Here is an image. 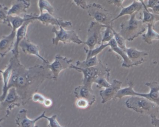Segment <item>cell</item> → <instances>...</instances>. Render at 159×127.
Instances as JSON below:
<instances>
[{"instance_id": "1", "label": "cell", "mask_w": 159, "mask_h": 127, "mask_svg": "<svg viewBox=\"0 0 159 127\" xmlns=\"http://www.w3.org/2000/svg\"><path fill=\"white\" fill-rule=\"evenodd\" d=\"M9 63L12 72L9 83V89L14 87L21 99L23 105H25L31 99L33 94L38 92L41 85L46 80H52V75L46 65H36L29 68L23 65L19 57L13 55Z\"/></svg>"}, {"instance_id": "2", "label": "cell", "mask_w": 159, "mask_h": 127, "mask_svg": "<svg viewBox=\"0 0 159 127\" xmlns=\"http://www.w3.org/2000/svg\"><path fill=\"white\" fill-rule=\"evenodd\" d=\"M70 68H73L83 73V85L89 87L90 89H92V85L99 78L104 77L109 80L110 77V69L105 66L101 60H99V63L96 66L89 68H79L71 64Z\"/></svg>"}, {"instance_id": "3", "label": "cell", "mask_w": 159, "mask_h": 127, "mask_svg": "<svg viewBox=\"0 0 159 127\" xmlns=\"http://www.w3.org/2000/svg\"><path fill=\"white\" fill-rule=\"evenodd\" d=\"M150 88L149 93H141L136 92L134 89L132 82H129V87L120 90L117 92L115 99H121L127 96H139L152 101L159 107V83L157 82H151L145 83Z\"/></svg>"}, {"instance_id": "4", "label": "cell", "mask_w": 159, "mask_h": 127, "mask_svg": "<svg viewBox=\"0 0 159 127\" xmlns=\"http://www.w3.org/2000/svg\"><path fill=\"white\" fill-rule=\"evenodd\" d=\"M137 14L138 13L132 14L129 20L121 24L120 33L126 40L132 41L146 30L142 20L137 18Z\"/></svg>"}, {"instance_id": "5", "label": "cell", "mask_w": 159, "mask_h": 127, "mask_svg": "<svg viewBox=\"0 0 159 127\" xmlns=\"http://www.w3.org/2000/svg\"><path fill=\"white\" fill-rule=\"evenodd\" d=\"M125 104L127 108L141 115L156 116L159 112V106L144 97L131 96Z\"/></svg>"}, {"instance_id": "6", "label": "cell", "mask_w": 159, "mask_h": 127, "mask_svg": "<svg viewBox=\"0 0 159 127\" xmlns=\"http://www.w3.org/2000/svg\"><path fill=\"white\" fill-rule=\"evenodd\" d=\"M87 10L89 17L93 18L97 22L106 27H113L112 15L102 5L92 3L88 5Z\"/></svg>"}, {"instance_id": "7", "label": "cell", "mask_w": 159, "mask_h": 127, "mask_svg": "<svg viewBox=\"0 0 159 127\" xmlns=\"http://www.w3.org/2000/svg\"><path fill=\"white\" fill-rule=\"evenodd\" d=\"M52 32L55 34V37L52 38L53 45L57 46L60 42L64 44L74 43L81 45L84 43L74 30H66L63 27H59V30H58L56 26H53Z\"/></svg>"}, {"instance_id": "8", "label": "cell", "mask_w": 159, "mask_h": 127, "mask_svg": "<svg viewBox=\"0 0 159 127\" xmlns=\"http://www.w3.org/2000/svg\"><path fill=\"white\" fill-rule=\"evenodd\" d=\"M26 17L28 19H32L33 20H38L44 25H53V26H58L63 27L64 28L68 27H72L73 25L70 21H65L63 19H60L55 17L54 15L50 14L47 12H44L40 13V15L36 14H27Z\"/></svg>"}, {"instance_id": "9", "label": "cell", "mask_w": 159, "mask_h": 127, "mask_svg": "<svg viewBox=\"0 0 159 127\" xmlns=\"http://www.w3.org/2000/svg\"><path fill=\"white\" fill-rule=\"evenodd\" d=\"M103 28H105L106 26L97 21H91L87 30L86 41L84 42V44L88 46L89 50H93L97 46H100L102 44L103 36L101 33V30Z\"/></svg>"}, {"instance_id": "10", "label": "cell", "mask_w": 159, "mask_h": 127, "mask_svg": "<svg viewBox=\"0 0 159 127\" xmlns=\"http://www.w3.org/2000/svg\"><path fill=\"white\" fill-rule=\"evenodd\" d=\"M72 62V59H68L59 54H57L54 58V61L52 63L46 64L51 72L52 80H57L61 72L66 68H70Z\"/></svg>"}, {"instance_id": "11", "label": "cell", "mask_w": 159, "mask_h": 127, "mask_svg": "<svg viewBox=\"0 0 159 127\" xmlns=\"http://www.w3.org/2000/svg\"><path fill=\"white\" fill-rule=\"evenodd\" d=\"M5 112V117L8 118L14 108L19 107L21 105V99L18 94L16 89L14 87L11 88L7 92L4 100L2 102Z\"/></svg>"}, {"instance_id": "12", "label": "cell", "mask_w": 159, "mask_h": 127, "mask_svg": "<svg viewBox=\"0 0 159 127\" xmlns=\"http://www.w3.org/2000/svg\"><path fill=\"white\" fill-rule=\"evenodd\" d=\"M45 113L46 111H44L38 117L31 120L27 116V111L25 109H21L16 115V123L18 127H38L36 123L42 118H45Z\"/></svg>"}, {"instance_id": "13", "label": "cell", "mask_w": 159, "mask_h": 127, "mask_svg": "<svg viewBox=\"0 0 159 127\" xmlns=\"http://www.w3.org/2000/svg\"><path fill=\"white\" fill-rule=\"evenodd\" d=\"M19 47L21 48L22 51L26 54L34 55L38 57L39 59L42 60L43 64H48L50 63L45 58L42 57L40 53V48L38 45L31 42L30 41L25 37L19 43Z\"/></svg>"}, {"instance_id": "14", "label": "cell", "mask_w": 159, "mask_h": 127, "mask_svg": "<svg viewBox=\"0 0 159 127\" xmlns=\"http://www.w3.org/2000/svg\"><path fill=\"white\" fill-rule=\"evenodd\" d=\"M122 82L117 80H114L109 87L100 91L99 95L102 98L101 103L105 104L108 101L115 99L117 92L121 89Z\"/></svg>"}, {"instance_id": "15", "label": "cell", "mask_w": 159, "mask_h": 127, "mask_svg": "<svg viewBox=\"0 0 159 127\" xmlns=\"http://www.w3.org/2000/svg\"><path fill=\"white\" fill-rule=\"evenodd\" d=\"M16 32L12 30L8 35L3 36L0 38V57L4 58L9 52L12 51L16 41Z\"/></svg>"}, {"instance_id": "16", "label": "cell", "mask_w": 159, "mask_h": 127, "mask_svg": "<svg viewBox=\"0 0 159 127\" xmlns=\"http://www.w3.org/2000/svg\"><path fill=\"white\" fill-rule=\"evenodd\" d=\"M30 0H14L8 8V15L23 17L27 14V10L30 6Z\"/></svg>"}, {"instance_id": "17", "label": "cell", "mask_w": 159, "mask_h": 127, "mask_svg": "<svg viewBox=\"0 0 159 127\" xmlns=\"http://www.w3.org/2000/svg\"><path fill=\"white\" fill-rule=\"evenodd\" d=\"M34 21V20H33L32 19H28L26 21H25L23 25L16 30V41L14 43L13 49L12 50L13 55L16 56V57H19V43H20L21 41L23 40L24 38L26 37V34H27L29 26Z\"/></svg>"}, {"instance_id": "18", "label": "cell", "mask_w": 159, "mask_h": 127, "mask_svg": "<svg viewBox=\"0 0 159 127\" xmlns=\"http://www.w3.org/2000/svg\"><path fill=\"white\" fill-rule=\"evenodd\" d=\"M74 95L77 99H84L87 100L90 106L96 101V96L94 94L93 90L84 85L76 87L74 90Z\"/></svg>"}, {"instance_id": "19", "label": "cell", "mask_w": 159, "mask_h": 127, "mask_svg": "<svg viewBox=\"0 0 159 127\" xmlns=\"http://www.w3.org/2000/svg\"><path fill=\"white\" fill-rule=\"evenodd\" d=\"M127 55L134 66H138L145 61L146 57L148 56L147 52L140 51L134 48H127L125 50Z\"/></svg>"}, {"instance_id": "20", "label": "cell", "mask_w": 159, "mask_h": 127, "mask_svg": "<svg viewBox=\"0 0 159 127\" xmlns=\"http://www.w3.org/2000/svg\"><path fill=\"white\" fill-rule=\"evenodd\" d=\"M108 43H109V47L110 48L109 51L115 52V53L119 55L121 57L122 59L123 60V63L122 64V67L129 68L134 66L133 64L132 63V62L129 59V57L127 55L126 52L124 50H122L121 48H120L117 46V43L115 40L114 38H113L112 40L110 41L109 42H108Z\"/></svg>"}, {"instance_id": "21", "label": "cell", "mask_w": 159, "mask_h": 127, "mask_svg": "<svg viewBox=\"0 0 159 127\" xmlns=\"http://www.w3.org/2000/svg\"><path fill=\"white\" fill-rule=\"evenodd\" d=\"M143 8H144V7L142 3L137 0H134L133 2L132 3L131 5H129V6L124 7L122 8L119 14L115 18H113L112 21L114 22L116 19H119L120 17H123L126 15H131L135 13H138L143 9Z\"/></svg>"}, {"instance_id": "22", "label": "cell", "mask_w": 159, "mask_h": 127, "mask_svg": "<svg viewBox=\"0 0 159 127\" xmlns=\"http://www.w3.org/2000/svg\"><path fill=\"white\" fill-rule=\"evenodd\" d=\"M12 72L11 65L8 63L7 67L4 70H2V72L1 73L2 77V94L0 95V101L2 102L6 98L7 92L9 90V83H10L11 76Z\"/></svg>"}, {"instance_id": "23", "label": "cell", "mask_w": 159, "mask_h": 127, "mask_svg": "<svg viewBox=\"0 0 159 127\" xmlns=\"http://www.w3.org/2000/svg\"><path fill=\"white\" fill-rule=\"evenodd\" d=\"M27 20L28 19H26L24 16L21 17L16 15H8V25L11 28L12 30L16 32V30L20 28Z\"/></svg>"}, {"instance_id": "24", "label": "cell", "mask_w": 159, "mask_h": 127, "mask_svg": "<svg viewBox=\"0 0 159 127\" xmlns=\"http://www.w3.org/2000/svg\"><path fill=\"white\" fill-rule=\"evenodd\" d=\"M154 25L148 24L147 31L146 33L142 35V38L145 42L151 45L152 41L155 40H159V33L156 32L153 28Z\"/></svg>"}, {"instance_id": "25", "label": "cell", "mask_w": 159, "mask_h": 127, "mask_svg": "<svg viewBox=\"0 0 159 127\" xmlns=\"http://www.w3.org/2000/svg\"><path fill=\"white\" fill-rule=\"evenodd\" d=\"M99 60L98 59L97 56H95L92 58H90L89 59H86L84 61H77L75 66L79 68H89L96 66L99 63Z\"/></svg>"}, {"instance_id": "26", "label": "cell", "mask_w": 159, "mask_h": 127, "mask_svg": "<svg viewBox=\"0 0 159 127\" xmlns=\"http://www.w3.org/2000/svg\"><path fill=\"white\" fill-rule=\"evenodd\" d=\"M143 18L142 21L144 24H150L154 25L157 21H159V15L155 14L149 11L143 10Z\"/></svg>"}, {"instance_id": "27", "label": "cell", "mask_w": 159, "mask_h": 127, "mask_svg": "<svg viewBox=\"0 0 159 127\" xmlns=\"http://www.w3.org/2000/svg\"><path fill=\"white\" fill-rule=\"evenodd\" d=\"M38 7L40 11V13L43 12H47L50 14L54 15V8L53 6L47 0H39Z\"/></svg>"}, {"instance_id": "28", "label": "cell", "mask_w": 159, "mask_h": 127, "mask_svg": "<svg viewBox=\"0 0 159 127\" xmlns=\"http://www.w3.org/2000/svg\"><path fill=\"white\" fill-rule=\"evenodd\" d=\"M109 47V43H103L102 45L99 46V47H96L93 50L87 49L86 48H84V50L87 54L86 59H89L90 58L97 56L98 54H99L101 52H102L103 50L107 47Z\"/></svg>"}, {"instance_id": "29", "label": "cell", "mask_w": 159, "mask_h": 127, "mask_svg": "<svg viewBox=\"0 0 159 127\" xmlns=\"http://www.w3.org/2000/svg\"><path fill=\"white\" fill-rule=\"evenodd\" d=\"M112 29L113 33H114V35L115 40L117 43V46L120 48H121L122 50L125 51L127 48L126 45V40L120 35V33L115 30L114 28H112Z\"/></svg>"}, {"instance_id": "30", "label": "cell", "mask_w": 159, "mask_h": 127, "mask_svg": "<svg viewBox=\"0 0 159 127\" xmlns=\"http://www.w3.org/2000/svg\"><path fill=\"white\" fill-rule=\"evenodd\" d=\"M113 27H109L107 26L105 28V30L104 33L102 37V43H107L109 42L110 41L114 38V35L112 31V28Z\"/></svg>"}, {"instance_id": "31", "label": "cell", "mask_w": 159, "mask_h": 127, "mask_svg": "<svg viewBox=\"0 0 159 127\" xmlns=\"http://www.w3.org/2000/svg\"><path fill=\"white\" fill-rule=\"evenodd\" d=\"M8 7L5 5L0 4V23L5 24L8 25Z\"/></svg>"}, {"instance_id": "32", "label": "cell", "mask_w": 159, "mask_h": 127, "mask_svg": "<svg viewBox=\"0 0 159 127\" xmlns=\"http://www.w3.org/2000/svg\"><path fill=\"white\" fill-rule=\"evenodd\" d=\"M148 9H151L155 14L159 15V0H148Z\"/></svg>"}, {"instance_id": "33", "label": "cell", "mask_w": 159, "mask_h": 127, "mask_svg": "<svg viewBox=\"0 0 159 127\" xmlns=\"http://www.w3.org/2000/svg\"><path fill=\"white\" fill-rule=\"evenodd\" d=\"M45 119L48 120V127H66V126H61L57 120V115H54L51 117L45 116Z\"/></svg>"}, {"instance_id": "34", "label": "cell", "mask_w": 159, "mask_h": 127, "mask_svg": "<svg viewBox=\"0 0 159 127\" xmlns=\"http://www.w3.org/2000/svg\"><path fill=\"white\" fill-rule=\"evenodd\" d=\"M109 80H108L107 78L104 77H101L98 78L94 83H96L97 87L99 89L102 88H108L110 86L111 83L109 82Z\"/></svg>"}, {"instance_id": "35", "label": "cell", "mask_w": 159, "mask_h": 127, "mask_svg": "<svg viewBox=\"0 0 159 127\" xmlns=\"http://www.w3.org/2000/svg\"><path fill=\"white\" fill-rule=\"evenodd\" d=\"M46 98L44 95L36 92L33 94V96L31 97V100L35 103H38L43 105L45 102Z\"/></svg>"}, {"instance_id": "36", "label": "cell", "mask_w": 159, "mask_h": 127, "mask_svg": "<svg viewBox=\"0 0 159 127\" xmlns=\"http://www.w3.org/2000/svg\"><path fill=\"white\" fill-rule=\"evenodd\" d=\"M76 105L78 108L84 109L90 106L89 101L84 99H77V100L76 102Z\"/></svg>"}, {"instance_id": "37", "label": "cell", "mask_w": 159, "mask_h": 127, "mask_svg": "<svg viewBox=\"0 0 159 127\" xmlns=\"http://www.w3.org/2000/svg\"><path fill=\"white\" fill-rule=\"evenodd\" d=\"M73 1L78 7L81 8L83 10H87L89 5L87 0H73Z\"/></svg>"}, {"instance_id": "38", "label": "cell", "mask_w": 159, "mask_h": 127, "mask_svg": "<svg viewBox=\"0 0 159 127\" xmlns=\"http://www.w3.org/2000/svg\"><path fill=\"white\" fill-rule=\"evenodd\" d=\"M125 0H109L108 2L110 4L114 5L117 7H121L123 8V3L124 2Z\"/></svg>"}, {"instance_id": "39", "label": "cell", "mask_w": 159, "mask_h": 127, "mask_svg": "<svg viewBox=\"0 0 159 127\" xmlns=\"http://www.w3.org/2000/svg\"><path fill=\"white\" fill-rule=\"evenodd\" d=\"M151 123L155 127H159V119L157 118V116L151 115Z\"/></svg>"}, {"instance_id": "40", "label": "cell", "mask_w": 159, "mask_h": 127, "mask_svg": "<svg viewBox=\"0 0 159 127\" xmlns=\"http://www.w3.org/2000/svg\"><path fill=\"white\" fill-rule=\"evenodd\" d=\"M52 105H53V101H52L51 99H49V98H46L45 102L43 104V105L45 106V107H49Z\"/></svg>"}, {"instance_id": "41", "label": "cell", "mask_w": 159, "mask_h": 127, "mask_svg": "<svg viewBox=\"0 0 159 127\" xmlns=\"http://www.w3.org/2000/svg\"><path fill=\"white\" fill-rule=\"evenodd\" d=\"M137 1H138L140 2V3H142L143 4L144 7V10H146V11H149V10L147 8V7L146 6V5L144 3V0H137Z\"/></svg>"}, {"instance_id": "42", "label": "cell", "mask_w": 159, "mask_h": 127, "mask_svg": "<svg viewBox=\"0 0 159 127\" xmlns=\"http://www.w3.org/2000/svg\"><path fill=\"white\" fill-rule=\"evenodd\" d=\"M2 110H4V109H3V107L2 102L0 101V111Z\"/></svg>"}, {"instance_id": "43", "label": "cell", "mask_w": 159, "mask_h": 127, "mask_svg": "<svg viewBox=\"0 0 159 127\" xmlns=\"http://www.w3.org/2000/svg\"><path fill=\"white\" fill-rule=\"evenodd\" d=\"M5 118H5V117H2V118L0 117V123L2 122V121H3V120H5ZM0 127H2V126H1V125H0Z\"/></svg>"}, {"instance_id": "44", "label": "cell", "mask_w": 159, "mask_h": 127, "mask_svg": "<svg viewBox=\"0 0 159 127\" xmlns=\"http://www.w3.org/2000/svg\"><path fill=\"white\" fill-rule=\"evenodd\" d=\"M2 72V70H0V73H1Z\"/></svg>"}, {"instance_id": "45", "label": "cell", "mask_w": 159, "mask_h": 127, "mask_svg": "<svg viewBox=\"0 0 159 127\" xmlns=\"http://www.w3.org/2000/svg\"><path fill=\"white\" fill-rule=\"evenodd\" d=\"M108 1H109V0H108Z\"/></svg>"}]
</instances>
